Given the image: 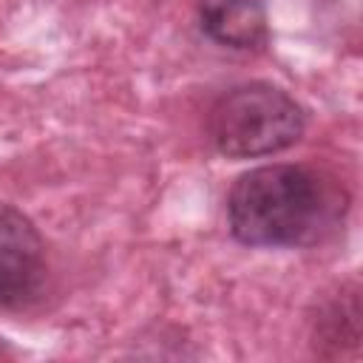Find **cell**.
Returning a JSON list of instances; mask_svg holds the SVG:
<instances>
[{
  "mask_svg": "<svg viewBox=\"0 0 363 363\" xmlns=\"http://www.w3.org/2000/svg\"><path fill=\"white\" fill-rule=\"evenodd\" d=\"M335 216L326 182L298 164H267L244 173L227 199L230 230L250 247L309 244Z\"/></svg>",
  "mask_w": 363,
  "mask_h": 363,
  "instance_id": "obj_1",
  "label": "cell"
},
{
  "mask_svg": "<svg viewBox=\"0 0 363 363\" xmlns=\"http://www.w3.org/2000/svg\"><path fill=\"white\" fill-rule=\"evenodd\" d=\"M207 130L218 153L252 159L286 150L303 133L301 105L269 82H247L216 99Z\"/></svg>",
  "mask_w": 363,
  "mask_h": 363,
  "instance_id": "obj_2",
  "label": "cell"
},
{
  "mask_svg": "<svg viewBox=\"0 0 363 363\" xmlns=\"http://www.w3.org/2000/svg\"><path fill=\"white\" fill-rule=\"evenodd\" d=\"M45 281V247L31 224L11 204H0V309L37 298Z\"/></svg>",
  "mask_w": 363,
  "mask_h": 363,
  "instance_id": "obj_3",
  "label": "cell"
},
{
  "mask_svg": "<svg viewBox=\"0 0 363 363\" xmlns=\"http://www.w3.org/2000/svg\"><path fill=\"white\" fill-rule=\"evenodd\" d=\"M201 31L230 48H255L267 40V0H199Z\"/></svg>",
  "mask_w": 363,
  "mask_h": 363,
  "instance_id": "obj_4",
  "label": "cell"
},
{
  "mask_svg": "<svg viewBox=\"0 0 363 363\" xmlns=\"http://www.w3.org/2000/svg\"><path fill=\"white\" fill-rule=\"evenodd\" d=\"M11 354H14V352H11V346H9V343L0 337V360H3V357H11Z\"/></svg>",
  "mask_w": 363,
  "mask_h": 363,
  "instance_id": "obj_5",
  "label": "cell"
}]
</instances>
